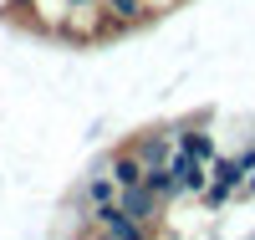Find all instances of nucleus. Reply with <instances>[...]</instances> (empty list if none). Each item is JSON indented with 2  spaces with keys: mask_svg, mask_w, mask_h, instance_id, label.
<instances>
[{
  "mask_svg": "<svg viewBox=\"0 0 255 240\" xmlns=\"http://www.w3.org/2000/svg\"><path fill=\"white\" fill-rule=\"evenodd\" d=\"M240 184H245V164H240V154L235 159H209V184H204V194L199 200L209 205V210H220V205H230L240 194Z\"/></svg>",
  "mask_w": 255,
  "mask_h": 240,
  "instance_id": "nucleus-1",
  "label": "nucleus"
},
{
  "mask_svg": "<svg viewBox=\"0 0 255 240\" xmlns=\"http://www.w3.org/2000/svg\"><path fill=\"white\" fill-rule=\"evenodd\" d=\"M87 220H92L102 235H108V240H153V225H143V220H133V215H123L118 200H113V205L87 210Z\"/></svg>",
  "mask_w": 255,
  "mask_h": 240,
  "instance_id": "nucleus-2",
  "label": "nucleus"
},
{
  "mask_svg": "<svg viewBox=\"0 0 255 240\" xmlns=\"http://www.w3.org/2000/svg\"><path fill=\"white\" fill-rule=\"evenodd\" d=\"M118 210H123V215H133V220H143V225H158V215H163V205L148 194L143 179H138V184H128V189H118Z\"/></svg>",
  "mask_w": 255,
  "mask_h": 240,
  "instance_id": "nucleus-3",
  "label": "nucleus"
},
{
  "mask_svg": "<svg viewBox=\"0 0 255 240\" xmlns=\"http://www.w3.org/2000/svg\"><path fill=\"white\" fill-rule=\"evenodd\" d=\"M168 169H174V179H179V194H204L209 184V164L204 159H189V154H168Z\"/></svg>",
  "mask_w": 255,
  "mask_h": 240,
  "instance_id": "nucleus-4",
  "label": "nucleus"
},
{
  "mask_svg": "<svg viewBox=\"0 0 255 240\" xmlns=\"http://www.w3.org/2000/svg\"><path fill=\"white\" fill-rule=\"evenodd\" d=\"M174 148L179 154H189V159H215V138L204 133V123H189V128H174Z\"/></svg>",
  "mask_w": 255,
  "mask_h": 240,
  "instance_id": "nucleus-5",
  "label": "nucleus"
},
{
  "mask_svg": "<svg viewBox=\"0 0 255 240\" xmlns=\"http://www.w3.org/2000/svg\"><path fill=\"white\" fill-rule=\"evenodd\" d=\"M113 200H118V179H113L108 169H92L87 184H82V205L97 210V205H113Z\"/></svg>",
  "mask_w": 255,
  "mask_h": 240,
  "instance_id": "nucleus-6",
  "label": "nucleus"
},
{
  "mask_svg": "<svg viewBox=\"0 0 255 240\" xmlns=\"http://www.w3.org/2000/svg\"><path fill=\"white\" fill-rule=\"evenodd\" d=\"M143 184H148V194H153L158 205H174V200H184V194H179V179H174V169H168V164H158V169H143Z\"/></svg>",
  "mask_w": 255,
  "mask_h": 240,
  "instance_id": "nucleus-7",
  "label": "nucleus"
},
{
  "mask_svg": "<svg viewBox=\"0 0 255 240\" xmlns=\"http://www.w3.org/2000/svg\"><path fill=\"white\" fill-rule=\"evenodd\" d=\"M133 154H138L143 169H158V164H168V154H174V133H153V138H143V143H133Z\"/></svg>",
  "mask_w": 255,
  "mask_h": 240,
  "instance_id": "nucleus-8",
  "label": "nucleus"
},
{
  "mask_svg": "<svg viewBox=\"0 0 255 240\" xmlns=\"http://www.w3.org/2000/svg\"><path fill=\"white\" fill-rule=\"evenodd\" d=\"M102 10H108L113 26H138L148 15V0H102Z\"/></svg>",
  "mask_w": 255,
  "mask_h": 240,
  "instance_id": "nucleus-9",
  "label": "nucleus"
},
{
  "mask_svg": "<svg viewBox=\"0 0 255 240\" xmlns=\"http://www.w3.org/2000/svg\"><path fill=\"white\" fill-rule=\"evenodd\" d=\"M108 174L118 179V189H128V184H138V179H143V164H138V154H133V148H123V154H113Z\"/></svg>",
  "mask_w": 255,
  "mask_h": 240,
  "instance_id": "nucleus-10",
  "label": "nucleus"
},
{
  "mask_svg": "<svg viewBox=\"0 0 255 240\" xmlns=\"http://www.w3.org/2000/svg\"><path fill=\"white\" fill-rule=\"evenodd\" d=\"M92 240H108V235H102V230H97V235H92Z\"/></svg>",
  "mask_w": 255,
  "mask_h": 240,
  "instance_id": "nucleus-11",
  "label": "nucleus"
}]
</instances>
